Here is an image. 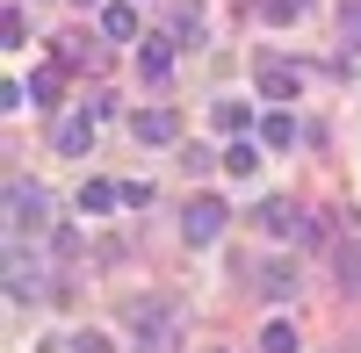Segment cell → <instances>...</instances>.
<instances>
[{
    "instance_id": "6da1fadb",
    "label": "cell",
    "mask_w": 361,
    "mask_h": 353,
    "mask_svg": "<svg viewBox=\"0 0 361 353\" xmlns=\"http://www.w3.org/2000/svg\"><path fill=\"white\" fill-rule=\"evenodd\" d=\"M130 325H137V353H180L188 310L173 296H145V303H130Z\"/></svg>"
},
{
    "instance_id": "7a4b0ae2",
    "label": "cell",
    "mask_w": 361,
    "mask_h": 353,
    "mask_svg": "<svg viewBox=\"0 0 361 353\" xmlns=\"http://www.w3.org/2000/svg\"><path fill=\"white\" fill-rule=\"evenodd\" d=\"M44 231H51V195L22 173H8V238H44Z\"/></svg>"
},
{
    "instance_id": "3957f363",
    "label": "cell",
    "mask_w": 361,
    "mask_h": 353,
    "mask_svg": "<svg viewBox=\"0 0 361 353\" xmlns=\"http://www.w3.org/2000/svg\"><path fill=\"white\" fill-rule=\"evenodd\" d=\"M37 296H51L44 259H37V252H22V238H8V303H37Z\"/></svg>"
},
{
    "instance_id": "277c9868",
    "label": "cell",
    "mask_w": 361,
    "mask_h": 353,
    "mask_svg": "<svg viewBox=\"0 0 361 353\" xmlns=\"http://www.w3.org/2000/svg\"><path fill=\"white\" fill-rule=\"evenodd\" d=\"M224 224H231V217H224V202H217V195H195L188 210H180V238H188V245H217V238H224Z\"/></svg>"
},
{
    "instance_id": "5b68a950",
    "label": "cell",
    "mask_w": 361,
    "mask_h": 353,
    "mask_svg": "<svg viewBox=\"0 0 361 353\" xmlns=\"http://www.w3.org/2000/svg\"><path fill=\"white\" fill-rule=\"evenodd\" d=\"M253 86H260V101H296L304 94V65H289V58H253Z\"/></svg>"
},
{
    "instance_id": "8992f818",
    "label": "cell",
    "mask_w": 361,
    "mask_h": 353,
    "mask_svg": "<svg viewBox=\"0 0 361 353\" xmlns=\"http://www.w3.org/2000/svg\"><path fill=\"white\" fill-rule=\"evenodd\" d=\"M94 123H102L94 108H87V115H58L51 144H58V152H66V159H87V152H94Z\"/></svg>"
},
{
    "instance_id": "52a82bcc",
    "label": "cell",
    "mask_w": 361,
    "mask_h": 353,
    "mask_svg": "<svg viewBox=\"0 0 361 353\" xmlns=\"http://www.w3.org/2000/svg\"><path fill=\"white\" fill-rule=\"evenodd\" d=\"M253 224L267 231V238H296V231H304V217H296V202H289V195H260Z\"/></svg>"
},
{
    "instance_id": "ba28073f",
    "label": "cell",
    "mask_w": 361,
    "mask_h": 353,
    "mask_svg": "<svg viewBox=\"0 0 361 353\" xmlns=\"http://www.w3.org/2000/svg\"><path fill=\"white\" fill-rule=\"evenodd\" d=\"M137 79L145 86H166L173 79V37H145L137 44Z\"/></svg>"
},
{
    "instance_id": "9c48e42d",
    "label": "cell",
    "mask_w": 361,
    "mask_h": 353,
    "mask_svg": "<svg viewBox=\"0 0 361 353\" xmlns=\"http://www.w3.org/2000/svg\"><path fill=\"white\" fill-rule=\"evenodd\" d=\"M130 137L137 144H180V115L173 108H137L130 115Z\"/></svg>"
},
{
    "instance_id": "30bf717a",
    "label": "cell",
    "mask_w": 361,
    "mask_h": 353,
    "mask_svg": "<svg viewBox=\"0 0 361 353\" xmlns=\"http://www.w3.org/2000/svg\"><path fill=\"white\" fill-rule=\"evenodd\" d=\"M333 274H340L347 296H361V238H354V231H347V238H333Z\"/></svg>"
},
{
    "instance_id": "8fae6325",
    "label": "cell",
    "mask_w": 361,
    "mask_h": 353,
    "mask_svg": "<svg viewBox=\"0 0 361 353\" xmlns=\"http://www.w3.org/2000/svg\"><path fill=\"white\" fill-rule=\"evenodd\" d=\"M102 37L109 44H137V0H109L102 8Z\"/></svg>"
},
{
    "instance_id": "7c38bea8",
    "label": "cell",
    "mask_w": 361,
    "mask_h": 353,
    "mask_svg": "<svg viewBox=\"0 0 361 353\" xmlns=\"http://www.w3.org/2000/svg\"><path fill=\"white\" fill-rule=\"evenodd\" d=\"M166 37L173 44H202V8L195 0H166Z\"/></svg>"
},
{
    "instance_id": "4fadbf2b",
    "label": "cell",
    "mask_w": 361,
    "mask_h": 353,
    "mask_svg": "<svg viewBox=\"0 0 361 353\" xmlns=\"http://www.w3.org/2000/svg\"><path fill=\"white\" fill-rule=\"evenodd\" d=\"M296 288H304V281H296L289 259H267V267H260V296H267V303H289Z\"/></svg>"
},
{
    "instance_id": "5bb4252c",
    "label": "cell",
    "mask_w": 361,
    "mask_h": 353,
    "mask_svg": "<svg viewBox=\"0 0 361 353\" xmlns=\"http://www.w3.org/2000/svg\"><path fill=\"white\" fill-rule=\"evenodd\" d=\"M296 137H304V130H296V115H289L282 101H275V108H267V115H260V144H275V152H289V144H296Z\"/></svg>"
},
{
    "instance_id": "9a60e30c",
    "label": "cell",
    "mask_w": 361,
    "mask_h": 353,
    "mask_svg": "<svg viewBox=\"0 0 361 353\" xmlns=\"http://www.w3.org/2000/svg\"><path fill=\"white\" fill-rule=\"evenodd\" d=\"M109 210H123V188L116 181H87L80 188V217H109Z\"/></svg>"
},
{
    "instance_id": "2e32d148",
    "label": "cell",
    "mask_w": 361,
    "mask_h": 353,
    "mask_svg": "<svg viewBox=\"0 0 361 353\" xmlns=\"http://www.w3.org/2000/svg\"><path fill=\"white\" fill-rule=\"evenodd\" d=\"M224 173H231V181H253V173H260V144H253V137H231Z\"/></svg>"
},
{
    "instance_id": "e0dca14e",
    "label": "cell",
    "mask_w": 361,
    "mask_h": 353,
    "mask_svg": "<svg viewBox=\"0 0 361 353\" xmlns=\"http://www.w3.org/2000/svg\"><path fill=\"white\" fill-rule=\"evenodd\" d=\"M209 123H217L224 137H246V130H253V108H246V101H217V108H209Z\"/></svg>"
},
{
    "instance_id": "ac0fdd59",
    "label": "cell",
    "mask_w": 361,
    "mask_h": 353,
    "mask_svg": "<svg viewBox=\"0 0 361 353\" xmlns=\"http://www.w3.org/2000/svg\"><path fill=\"white\" fill-rule=\"evenodd\" d=\"M304 8H311V0H253V15H260L267 29H289V22L304 15Z\"/></svg>"
},
{
    "instance_id": "d6986e66",
    "label": "cell",
    "mask_w": 361,
    "mask_h": 353,
    "mask_svg": "<svg viewBox=\"0 0 361 353\" xmlns=\"http://www.w3.org/2000/svg\"><path fill=\"white\" fill-rule=\"evenodd\" d=\"M94 58H102V51L87 44L80 29H73V37H58V65H66V72H80V65H94Z\"/></svg>"
},
{
    "instance_id": "ffe728a7",
    "label": "cell",
    "mask_w": 361,
    "mask_h": 353,
    "mask_svg": "<svg viewBox=\"0 0 361 353\" xmlns=\"http://www.w3.org/2000/svg\"><path fill=\"white\" fill-rule=\"evenodd\" d=\"M304 339H296V325L289 317H275V325H260V353H296Z\"/></svg>"
},
{
    "instance_id": "44dd1931",
    "label": "cell",
    "mask_w": 361,
    "mask_h": 353,
    "mask_svg": "<svg viewBox=\"0 0 361 353\" xmlns=\"http://www.w3.org/2000/svg\"><path fill=\"white\" fill-rule=\"evenodd\" d=\"M51 259H58V267H73V259H80V231H73V224H51Z\"/></svg>"
},
{
    "instance_id": "7402d4cb",
    "label": "cell",
    "mask_w": 361,
    "mask_h": 353,
    "mask_svg": "<svg viewBox=\"0 0 361 353\" xmlns=\"http://www.w3.org/2000/svg\"><path fill=\"white\" fill-rule=\"evenodd\" d=\"M58 72H66V65H44V72H29V101H37V108H51V101H58Z\"/></svg>"
},
{
    "instance_id": "603a6c76",
    "label": "cell",
    "mask_w": 361,
    "mask_h": 353,
    "mask_svg": "<svg viewBox=\"0 0 361 353\" xmlns=\"http://www.w3.org/2000/svg\"><path fill=\"white\" fill-rule=\"evenodd\" d=\"M340 44L361 51V0H347V8H340Z\"/></svg>"
},
{
    "instance_id": "cb8c5ba5",
    "label": "cell",
    "mask_w": 361,
    "mask_h": 353,
    "mask_svg": "<svg viewBox=\"0 0 361 353\" xmlns=\"http://www.w3.org/2000/svg\"><path fill=\"white\" fill-rule=\"evenodd\" d=\"M296 238H304V245H318V252H325V245H333V231H325V217H304V231H296Z\"/></svg>"
},
{
    "instance_id": "d4e9b609",
    "label": "cell",
    "mask_w": 361,
    "mask_h": 353,
    "mask_svg": "<svg viewBox=\"0 0 361 353\" xmlns=\"http://www.w3.org/2000/svg\"><path fill=\"white\" fill-rule=\"evenodd\" d=\"M123 210H152V181H123Z\"/></svg>"
},
{
    "instance_id": "484cf974",
    "label": "cell",
    "mask_w": 361,
    "mask_h": 353,
    "mask_svg": "<svg viewBox=\"0 0 361 353\" xmlns=\"http://www.w3.org/2000/svg\"><path fill=\"white\" fill-rule=\"evenodd\" d=\"M0 44H8V51H22V8H8V15H0Z\"/></svg>"
},
{
    "instance_id": "4316f807",
    "label": "cell",
    "mask_w": 361,
    "mask_h": 353,
    "mask_svg": "<svg viewBox=\"0 0 361 353\" xmlns=\"http://www.w3.org/2000/svg\"><path fill=\"white\" fill-rule=\"evenodd\" d=\"M66 353H109V339H102V332H73Z\"/></svg>"
}]
</instances>
